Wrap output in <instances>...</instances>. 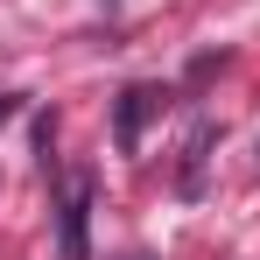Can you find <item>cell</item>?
Wrapping results in <instances>:
<instances>
[{"label": "cell", "mask_w": 260, "mask_h": 260, "mask_svg": "<svg viewBox=\"0 0 260 260\" xmlns=\"http://www.w3.org/2000/svg\"><path fill=\"white\" fill-rule=\"evenodd\" d=\"M91 169H78L63 183V204H56V260H91Z\"/></svg>", "instance_id": "cell-1"}, {"label": "cell", "mask_w": 260, "mask_h": 260, "mask_svg": "<svg viewBox=\"0 0 260 260\" xmlns=\"http://www.w3.org/2000/svg\"><path fill=\"white\" fill-rule=\"evenodd\" d=\"M162 99H169V91H155V85H127L113 99V141H120V155L141 148V134H148V120L162 113Z\"/></svg>", "instance_id": "cell-2"}, {"label": "cell", "mask_w": 260, "mask_h": 260, "mask_svg": "<svg viewBox=\"0 0 260 260\" xmlns=\"http://www.w3.org/2000/svg\"><path fill=\"white\" fill-rule=\"evenodd\" d=\"M211 141H218V127H211V120H197V127H190L183 169H176V190H183V197H204V155H211Z\"/></svg>", "instance_id": "cell-3"}, {"label": "cell", "mask_w": 260, "mask_h": 260, "mask_svg": "<svg viewBox=\"0 0 260 260\" xmlns=\"http://www.w3.org/2000/svg\"><path fill=\"white\" fill-rule=\"evenodd\" d=\"M120 260H155V253H120Z\"/></svg>", "instance_id": "cell-4"}]
</instances>
